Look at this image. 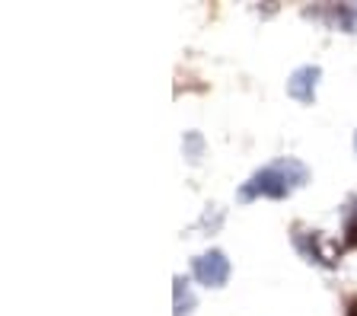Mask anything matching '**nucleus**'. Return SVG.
<instances>
[{"label":"nucleus","mask_w":357,"mask_h":316,"mask_svg":"<svg viewBox=\"0 0 357 316\" xmlns=\"http://www.w3.org/2000/svg\"><path fill=\"white\" fill-rule=\"evenodd\" d=\"M192 275L208 287H223L230 278V259L223 256L220 249H211V253H201L192 262Z\"/></svg>","instance_id":"obj_2"},{"label":"nucleus","mask_w":357,"mask_h":316,"mask_svg":"<svg viewBox=\"0 0 357 316\" xmlns=\"http://www.w3.org/2000/svg\"><path fill=\"white\" fill-rule=\"evenodd\" d=\"M354 151H357V135H354Z\"/></svg>","instance_id":"obj_9"},{"label":"nucleus","mask_w":357,"mask_h":316,"mask_svg":"<svg viewBox=\"0 0 357 316\" xmlns=\"http://www.w3.org/2000/svg\"><path fill=\"white\" fill-rule=\"evenodd\" d=\"M310 182V170L306 163H300L297 157H281L275 163L261 166L252 179L239 188V198L249 202V198H287L294 188L306 186Z\"/></svg>","instance_id":"obj_1"},{"label":"nucleus","mask_w":357,"mask_h":316,"mask_svg":"<svg viewBox=\"0 0 357 316\" xmlns=\"http://www.w3.org/2000/svg\"><path fill=\"white\" fill-rule=\"evenodd\" d=\"M294 240H297V246L303 249L306 256H310V262H319V265H335V256L332 253H326V249H322V234H316V230H312V234H297L294 236Z\"/></svg>","instance_id":"obj_4"},{"label":"nucleus","mask_w":357,"mask_h":316,"mask_svg":"<svg viewBox=\"0 0 357 316\" xmlns=\"http://www.w3.org/2000/svg\"><path fill=\"white\" fill-rule=\"evenodd\" d=\"M348 316H357V297H348Z\"/></svg>","instance_id":"obj_8"},{"label":"nucleus","mask_w":357,"mask_h":316,"mask_svg":"<svg viewBox=\"0 0 357 316\" xmlns=\"http://www.w3.org/2000/svg\"><path fill=\"white\" fill-rule=\"evenodd\" d=\"M344 246H357V220H348V227H344Z\"/></svg>","instance_id":"obj_7"},{"label":"nucleus","mask_w":357,"mask_h":316,"mask_svg":"<svg viewBox=\"0 0 357 316\" xmlns=\"http://www.w3.org/2000/svg\"><path fill=\"white\" fill-rule=\"evenodd\" d=\"M172 291H176V313L172 316H188L195 310V294H192V287H188V281L182 278V275H176V281H172Z\"/></svg>","instance_id":"obj_5"},{"label":"nucleus","mask_w":357,"mask_h":316,"mask_svg":"<svg viewBox=\"0 0 357 316\" xmlns=\"http://www.w3.org/2000/svg\"><path fill=\"white\" fill-rule=\"evenodd\" d=\"M182 151H185V157L192 160V163H198L201 153H204V141H201L198 131H188L185 141H182Z\"/></svg>","instance_id":"obj_6"},{"label":"nucleus","mask_w":357,"mask_h":316,"mask_svg":"<svg viewBox=\"0 0 357 316\" xmlns=\"http://www.w3.org/2000/svg\"><path fill=\"white\" fill-rule=\"evenodd\" d=\"M319 77H322V70L316 64H303V68H297L290 74L287 93L294 99H300V103H312L316 99V86H319Z\"/></svg>","instance_id":"obj_3"}]
</instances>
